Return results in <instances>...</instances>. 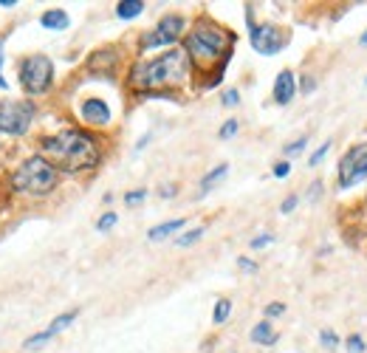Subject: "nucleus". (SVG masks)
I'll list each match as a JSON object with an SVG mask.
<instances>
[{
    "label": "nucleus",
    "instance_id": "obj_34",
    "mask_svg": "<svg viewBox=\"0 0 367 353\" xmlns=\"http://www.w3.org/2000/svg\"><path fill=\"white\" fill-rule=\"evenodd\" d=\"M9 88V82L4 79V49H0V91H6Z\"/></svg>",
    "mask_w": 367,
    "mask_h": 353
},
{
    "label": "nucleus",
    "instance_id": "obj_35",
    "mask_svg": "<svg viewBox=\"0 0 367 353\" xmlns=\"http://www.w3.org/2000/svg\"><path fill=\"white\" fill-rule=\"evenodd\" d=\"M314 85H316L314 79H305V82H302V94H311V91H314Z\"/></svg>",
    "mask_w": 367,
    "mask_h": 353
},
{
    "label": "nucleus",
    "instance_id": "obj_7",
    "mask_svg": "<svg viewBox=\"0 0 367 353\" xmlns=\"http://www.w3.org/2000/svg\"><path fill=\"white\" fill-rule=\"evenodd\" d=\"M184 34H187V20H184L181 15H164L155 29L144 32L141 40H139V51H153V49H175L178 40H184Z\"/></svg>",
    "mask_w": 367,
    "mask_h": 353
},
{
    "label": "nucleus",
    "instance_id": "obj_8",
    "mask_svg": "<svg viewBox=\"0 0 367 353\" xmlns=\"http://www.w3.org/2000/svg\"><path fill=\"white\" fill-rule=\"evenodd\" d=\"M336 175H339V187H342V190H350V187L367 181V141L350 147V150L339 158Z\"/></svg>",
    "mask_w": 367,
    "mask_h": 353
},
{
    "label": "nucleus",
    "instance_id": "obj_22",
    "mask_svg": "<svg viewBox=\"0 0 367 353\" xmlns=\"http://www.w3.org/2000/svg\"><path fill=\"white\" fill-rule=\"evenodd\" d=\"M238 130H240V122H238V119H226V122L221 124L218 136H221V139H232V136H235Z\"/></svg>",
    "mask_w": 367,
    "mask_h": 353
},
{
    "label": "nucleus",
    "instance_id": "obj_36",
    "mask_svg": "<svg viewBox=\"0 0 367 353\" xmlns=\"http://www.w3.org/2000/svg\"><path fill=\"white\" fill-rule=\"evenodd\" d=\"M172 195H175V187H164L161 190V198H172Z\"/></svg>",
    "mask_w": 367,
    "mask_h": 353
},
{
    "label": "nucleus",
    "instance_id": "obj_37",
    "mask_svg": "<svg viewBox=\"0 0 367 353\" xmlns=\"http://www.w3.org/2000/svg\"><path fill=\"white\" fill-rule=\"evenodd\" d=\"M0 6H4V9H12V6H18V0H0Z\"/></svg>",
    "mask_w": 367,
    "mask_h": 353
},
{
    "label": "nucleus",
    "instance_id": "obj_18",
    "mask_svg": "<svg viewBox=\"0 0 367 353\" xmlns=\"http://www.w3.org/2000/svg\"><path fill=\"white\" fill-rule=\"evenodd\" d=\"M226 172H229V164H218L215 169H210L204 179H201V193H210L221 179H226Z\"/></svg>",
    "mask_w": 367,
    "mask_h": 353
},
{
    "label": "nucleus",
    "instance_id": "obj_2",
    "mask_svg": "<svg viewBox=\"0 0 367 353\" xmlns=\"http://www.w3.org/2000/svg\"><path fill=\"white\" fill-rule=\"evenodd\" d=\"M193 77V63L181 46L167 49L164 54L153 57V60H136L130 65L127 74V85L130 91L150 96V94H169L178 91L184 82Z\"/></svg>",
    "mask_w": 367,
    "mask_h": 353
},
{
    "label": "nucleus",
    "instance_id": "obj_12",
    "mask_svg": "<svg viewBox=\"0 0 367 353\" xmlns=\"http://www.w3.org/2000/svg\"><path fill=\"white\" fill-rule=\"evenodd\" d=\"M77 316H79V311H65V314H60V316H54V319H51V325H49L46 330H40V333H34V336H29V339L23 342V347H29V350H32V347H37V345H43V342H49L51 336H57V333H63V330H65V328H68V325H71V322H74Z\"/></svg>",
    "mask_w": 367,
    "mask_h": 353
},
{
    "label": "nucleus",
    "instance_id": "obj_21",
    "mask_svg": "<svg viewBox=\"0 0 367 353\" xmlns=\"http://www.w3.org/2000/svg\"><path fill=\"white\" fill-rule=\"evenodd\" d=\"M116 224H119V215H116V212H105V215H99L96 229H99V232H110Z\"/></svg>",
    "mask_w": 367,
    "mask_h": 353
},
{
    "label": "nucleus",
    "instance_id": "obj_16",
    "mask_svg": "<svg viewBox=\"0 0 367 353\" xmlns=\"http://www.w3.org/2000/svg\"><path fill=\"white\" fill-rule=\"evenodd\" d=\"M184 218H175V221H164V224H158V226H153L150 232H147V238L150 240H164V238H169V235H175L178 229H184Z\"/></svg>",
    "mask_w": 367,
    "mask_h": 353
},
{
    "label": "nucleus",
    "instance_id": "obj_3",
    "mask_svg": "<svg viewBox=\"0 0 367 353\" xmlns=\"http://www.w3.org/2000/svg\"><path fill=\"white\" fill-rule=\"evenodd\" d=\"M232 46H235V34L204 15L187 34H184V46L181 49L187 51L193 68L212 71L218 65V71L224 74V65L229 63Z\"/></svg>",
    "mask_w": 367,
    "mask_h": 353
},
{
    "label": "nucleus",
    "instance_id": "obj_13",
    "mask_svg": "<svg viewBox=\"0 0 367 353\" xmlns=\"http://www.w3.org/2000/svg\"><path fill=\"white\" fill-rule=\"evenodd\" d=\"M294 94H297V77H294V71L283 68L277 74V79H274V102L277 105H288L294 99Z\"/></svg>",
    "mask_w": 367,
    "mask_h": 353
},
{
    "label": "nucleus",
    "instance_id": "obj_1",
    "mask_svg": "<svg viewBox=\"0 0 367 353\" xmlns=\"http://www.w3.org/2000/svg\"><path fill=\"white\" fill-rule=\"evenodd\" d=\"M37 153L60 172H88L102 161V141L85 127H65L37 139Z\"/></svg>",
    "mask_w": 367,
    "mask_h": 353
},
{
    "label": "nucleus",
    "instance_id": "obj_25",
    "mask_svg": "<svg viewBox=\"0 0 367 353\" xmlns=\"http://www.w3.org/2000/svg\"><path fill=\"white\" fill-rule=\"evenodd\" d=\"M305 144H308V139L302 136V139H297V141H291V144H285V155H297V153H302L305 150Z\"/></svg>",
    "mask_w": 367,
    "mask_h": 353
},
{
    "label": "nucleus",
    "instance_id": "obj_30",
    "mask_svg": "<svg viewBox=\"0 0 367 353\" xmlns=\"http://www.w3.org/2000/svg\"><path fill=\"white\" fill-rule=\"evenodd\" d=\"M271 243H274V235L266 232V235H260V238L252 240V249H263V246H271Z\"/></svg>",
    "mask_w": 367,
    "mask_h": 353
},
{
    "label": "nucleus",
    "instance_id": "obj_15",
    "mask_svg": "<svg viewBox=\"0 0 367 353\" xmlns=\"http://www.w3.org/2000/svg\"><path fill=\"white\" fill-rule=\"evenodd\" d=\"M277 339H280V333L274 330V325L269 319H263L252 328V342H257V345H274Z\"/></svg>",
    "mask_w": 367,
    "mask_h": 353
},
{
    "label": "nucleus",
    "instance_id": "obj_28",
    "mask_svg": "<svg viewBox=\"0 0 367 353\" xmlns=\"http://www.w3.org/2000/svg\"><path fill=\"white\" fill-rule=\"evenodd\" d=\"M221 99H224V105H226V108H235V105L240 102V94H238L235 88H229V91H224V96H221Z\"/></svg>",
    "mask_w": 367,
    "mask_h": 353
},
{
    "label": "nucleus",
    "instance_id": "obj_11",
    "mask_svg": "<svg viewBox=\"0 0 367 353\" xmlns=\"http://www.w3.org/2000/svg\"><path fill=\"white\" fill-rule=\"evenodd\" d=\"M85 68H88L91 74L110 77V74H116V68H119V51H116V49H99V51H94V54L88 57Z\"/></svg>",
    "mask_w": 367,
    "mask_h": 353
},
{
    "label": "nucleus",
    "instance_id": "obj_9",
    "mask_svg": "<svg viewBox=\"0 0 367 353\" xmlns=\"http://www.w3.org/2000/svg\"><path fill=\"white\" fill-rule=\"evenodd\" d=\"M249 43H252V49L257 51V54H263V57H274V54H280L283 49H285V43H288V32H283L280 26H274V23H249Z\"/></svg>",
    "mask_w": 367,
    "mask_h": 353
},
{
    "label": "nucleus",
    "instance_id": "obj_23",
    "mask_svg": "<svg viewBox=\"0 0 367 353\" xmlns=\"http://www.w3.org/2000/svg\"><path fill=\"white\" fill-rule=\"evenodd\" d=\"M141 201H147V190H133V193L124 195V204H127V207H136V204H141Z\"/></svg>",
    "mask_w": 367,
    "mask_h": 353
},
{
    "label": "nucleus",
    "instance_id": "obj_38",
    "mask_svg": "<svg viewBox=\"0 0 367 353\" xmlns=\"http://www.w3.org/2000/svg\"><path fill=\"white\" fill-rule=\"evenodd\" d=\"M361 46H367V32H364V34H361Z\"/></svg>",
    "mask_w": 367,
    "mask_h": 353
},
{
    "label": "nucleus",
    "instance_id": "obj_24",
    "mask_svg": "<svg viewBox=\"0 0 367 353\" xmlns=\"http://www.w3.org/2000/svg\"><path fill=\"white\" fill-rule=\"evenodd\" d=\"M319 342H322V347H328V350H333V347L339 345V336H336L333 330H322V333H319Z\"/></svg>",
    "mask_w": 367,
    "mask_h": 353
},
{
    "label": "nucleus",
    "instance_id": "obj_32",
    "mask_svg": "<svg viewBox=\"0 0 367 353\" xmlns=\"http://www.w3.org/2000/svg\"><path fill=\"white\" fill-rule=\"evenodd\" d=\"M280 314H285V305H283V302H269V305H266V316H280Z\"/></svg>",
    "mask_w": 367,
    "mask_h": 353
},
{
    "label": "nucleus",
    "instance_id": "obj_14",
    "mask_svg": "<svg viewBox=\"0 0 367 353\" xmlns=\"http://www.w3.org/2000/svg\"><path fill=\"white\" fill-rule=\"evenodd\" d=\"M40 26L46 32H65L71 26V18H68L65 9H49V12L40 15Z\"/></svg>",
    "mask_w": 367,
    "mask_h": 353
},
{
    "label": "nucleus",
    "instance_id": "obj_33",
    "mask_svg": "<svg viewBox=\"0 0 367 353\" xmlns=\"http://www.w3.org/2000/svg\"><path fill=\"white\" fill-rule=\"evenodd\" d=\"M238 266H240L243 271H257V263H252L249 257H240V260H238Z\"/></svg>",
    "mask_w": 367,
    "mask_h": 353
},
{
    "label": "nucleus",
    "instance_id": "obj_20",
    "mask_svg": "<svg viewBox=\"0 0 367 353\" xmlns=\"http://www.w3.org/2000/svg\"><path fill=\"white\" fill-rule=\"evenodd\" d=\"M204 226H195V229H190V232H184L181 238H175V246H181V249H187V246H193V243H198L201 238H204Z\"/></svg>",
    "mask_w": 367,
    "mask_h": 353
},
{
    "label": "nucleus",
    "instance_id": "obj_31",
    "mask_svg": "<svg viewBox=\"0 0 367 353\" xmlns=\"http://www.w3.org/2000/svg\"><path fill=\"white\" fill-rule=\"evenodd\" d=\"M328 150H330V141H325V144H322V147H319V150L311 155V167H316V164L325 158V153H328Z\"/></svg>",
    "mask_w": 367,
    "mask_h": 353
},
{
    "label": "nucleus",
    "instance_id": "obj_10",
    "mask_svg": "<svg viewBox=\"0 0 367 353\" xmlns=\"http://www.w3.org/2000/svg\"><path fill=\"white\" fill-rule=\"evenodd\" d=\"M79 119H82V124H88V127H108L110 119H113V113H110V105H108L105 99L88 96V99L79 102Z\"/></svg>",
    "mask_w": 367,
    "mask_h": 353
},
{
    "label": "nucleus",
    "instance_id": "obj_6",
    "mask_svg": "<svg viewBox=\"0 0 367 353\" xmlns=\"http://www.w3.org/2000/svg\"><path fill=\"white\" fill-rule=\"evenodd\" d=\"M37 116L32 99H0V136H26Z\"/></svg>",
    "mask_w": 367,
    "mask_h": 353
},
{
    "label": "nucleus",
    "instance_id": "obj_39",
    "mask_svg": "<svg viewBox=\"0 0 367 353\" xmlns=\"http://www.w3.org/2000/svg\"><path fill=\"white\" fill-rule=\"evenodd\" d=\"M0 158H4V144H0Z\"/></svg>",
    "mask_w": 367,
    "mask_h": 353
},
{
    "label": "nucleus",
    "instance_id": "obj_26",
    "mask_svg": "<svg viewBox=\"0 0 367 353\" xmlns=\"http://www.w3.org/2000/svg\"><path fill=\"white\" fill-rule=\"evenodd\" d=\"M347 350H350V353H364V339L356 336V333L347 336Z\"/></svg>",
    "mask_w": 367,
    "mask_h": 353
},
{
    "label": "nucleus",
    "instance_id": "obj_27",
    "mask_svg": "<svg viewBox=\"0 0 367 353\" xmlns=\"http://www.w3.org/2000/svg\"><path fill=\"white\" fill-rule=\"evenodd\" d=\"M271 172H274V179H285V175L291 172V161H277Z\"/></svg>",
    "mask_w": 367,
    "mask_h": 353
},
{
    "label": "nucleus",
    "instance_id": "obj_29",
    "mask_svg": "<svg viewBox=\"0 0 367 353\" xmlns=\"http://www.w3.org/2000/svg\"><path fill=\"white\" fill-rule=\"evenodd\" d=\"M297 204H300V198H297V195H288V198L280 204V212H283V215H288V212H294V210H297Z\"/></svg>",
    "mask_w": 367,
    "mask_h": 353
},
{
    "label": "nucleus",
    "instance_id": "obj_19",
    "mask_svg": "<svg viewBox=\"0 0 367 353\" xmlns=\"http://www.w3.org/2000/svg\"><path fill=\"white\" fill-rule=\"evenodd\" d=\"M229 314H232V300H226V297H224V300H218V302H215L212 322H215V325H224V322L229 319Z\"/></svg>",
    "mask_w": 367,
    "mask_h": 353
},
{
    "label": "nucleus",
    "instance_id": "obj_4",
    "mask_svg": "<svg viewBox=\"0 0 367 353\" xmlns=\"http://www.w3.org/2000/svg\"><path fill=\"white\" fill-rule=\"evenodd\" d=\"M9 187L12 193L26 198H46L60 187V169L40 153H34L9 172Z\"/></svg>",
    "mask_w": 367,
    "mask_h": 353
},
{
    "label": "nucleus",
    "instance_id": "obj_5",
    "mask_svg": "<svg viewBox=\"0 0 367 353\" xmlns=\"http://www.w3.org/2000/svg\"><path fill=\"white\" fill-rule=\"evenodd\" d=\"M54 60L49 54H26L18 63V82L26 96L37 99L54 88Z\"/></svg>",
    "mask_w": 367,
    "mask_h": 353
},
{
    "label": "nucleus",
    "instance_id": "obj_17",
    "mask_svg": "<svg viewBox=\"0 0 367 353\" xmlns=\"http://www.w3.org/2000/svg\"><path fill=\"white\" fill-rule=\"evenodd\" d=\"M144 12V0H122V4H116V15L122 20H133Z\"/></svg>",
    "mask_w": 367,
    "mask_h": 353
}]
</instances>
